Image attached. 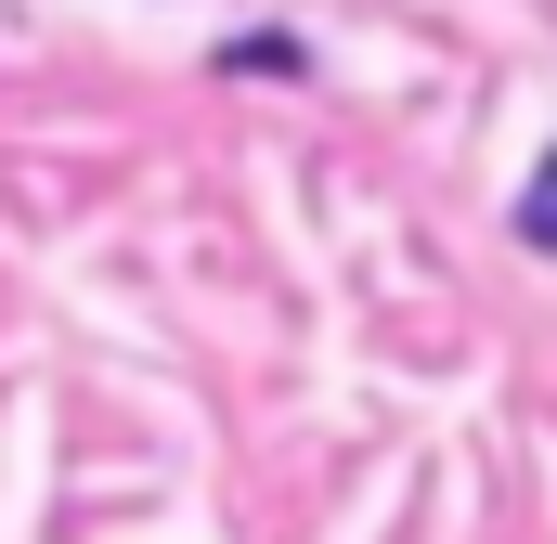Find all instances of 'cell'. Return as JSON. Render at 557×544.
Returning <instances> with one entry per match:
<instances>
[{
	"label": "cell",
	"instance_id": "obj_1",
	"mask_svg": "<svg viewBox=\"0 0 557 544\" xmlns=\"http://www.w3.org/2000/svg\"><path fill=\"white\" fill-rule=\"evenodd\" d=\"M519 234H532V247H545V260H557V156H545V169H532V182H519Z\"/></svg>",
	"mask_w": 557,
	"mask_h": 544
}]
</instances>
